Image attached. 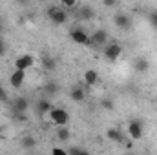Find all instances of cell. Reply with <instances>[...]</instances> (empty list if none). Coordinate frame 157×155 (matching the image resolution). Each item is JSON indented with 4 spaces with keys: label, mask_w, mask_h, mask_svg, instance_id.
<instances>
[{
    "label": "cell",
    "mask_w": 157,
    "mask_h": 155,
    "mask_svg": "<svg viewBox=\"0 0 157 155\" xmlns=\"http://www.w3.org/2000/svg\"><path fill=\"white\" fill-rule=\"evenodd\" d=\"M0 131H2V128H0Z\"/></svg>",
    "instance_id": "obj_30"
},
{
    "label": "cell",
    "mask_w": 157,
    "mask_h": 155,
    "mask_svg": "<svg viewBox=\"0 0 157 155\" xmlns=\"http://www.w3.org/2000/svg\"><path fill=\"white\" fill-rule=\"evenodd\" d=\"M35 66V57L29 55V53H24V55H18L15 59V70H20V71H28L29 68Z\"/></svg>",
    "instance_id": "obj_4"
},
{
    "label": "cell",
    "mask_w": 157,
    "mask_h": 155,
    "mask_svg": "<svg viewBox=\"0 0 157 155\" xmlns=\"http://www.w3.org/2000/svg\"><path fill=\"white\" fill-rule=\"evenodd\" d=\"M148 60L146 59H143V57H139L137 60H135V64H133V68H135V71L137 73H146L148 71Z\"/></svg>",
    "instance_id": "obj_15"
},
{
    "label": "cell",
    "mask_w": 157,
    "mask_h": 155,
    "mask_svg": "<svg viewBox=\"0 0 157 155\" xmlns=\"http://www.w3.org/2000/svg\"><path fill=\"white\" fill-rule=\"evenodd\" d=\"M42 66H44L46 70L53 71V70L57 68V62H55V59H51V57H44V59H42Z\"/></svg>",
    "instance_id": "obj_18"
},
{
    "label": "cell",
    "mask_w": 157,
    "mask_h": 155,
    "mask_svg": "<svg viewBox=\"0 0 157 155\" xmlns=\"http://www.w3.org/2000/svg\"><path fill=\"white\" fill-rule=\"evenodd\" d=\"M60 7L66 11V9H75V7H80V4H78L77 0H62Z\"/></svg>",
    "instance_id": "obj_19"
},
{
    "label": "cell",
    "mask_w": 157,
    "mask_h": 155,
    "mask_svg": "<svg viewBox=\"0 0 157 155\" xmlns=\"http://www.w3.org/2000/svg\"><path fill=\"white\" fill-rule=\"evenodd\" d=\"M150 22H152V26L157 29V11H154V13L150 15Z\"/></svg>",
    "instance_id": "obj_23"
},
{
    "label": "cell",
    "mask_w": 157,
    "mask_h": 155,
    "mask_svg": "<svg viewBox=\"0 0 157 155\" xmlns=\"http://www.w3.org/2000/svg\"><path fill=\"white\" fill-rule=\"evenodd\" d=\"M48 17H49V20H51L53 24H57V26H62V24L68 22V11H64L60 6H51V7L48 9Z\"/></svg>",
    "instance_id": "obj_2"
},
{
    "label": "cell",
    "mask_w": 157,
    "mask_h": 155,
    "mask_svg": "<svg viewBox=\"0 0 157 155\" xmlns=\"http://www.w3.org/2000/svg\"><path fill=\"white\" fill-rule=\"evenodd\" d=\"M102 6H104V7H113V6H115V0H104Z\"/></svg>",
    "instance_id": "obj_24"
},
{
    "label": "cell",
    "mask_w": 157,
    "mask_h": 155,
    "mask_svg": "<svg viewBox=\"0 0 157 155\" xmlns=\"http://www.w3.org/2000/svg\"><path fill=\"white\" fill-rule=\"evenodd\" d=\"M4 49H6V47H4V42H2V39H0V57L4 55Z\"/></svg>",
    "instance_id": "obj_27"
},
{
    "label": "cell",
    "mask_w": 157,
    "mask_h": 155,
    "mask_svg": "<svg viewBox=\"0 0 157 155\" xmlns=\"http://www.w3.org/2000/svg\"><path fill=\"white\" fill-rule=\"evenodd\" d=\"M28 108H29V102H28L26 97H20V99L15 100V110H17V113H24Z\"/></svg>",
    "instance_id": "obj_16"
},
{
    "label": "cell",
    "mask_w": 157,
    "mask_h": 155,
    "mask_svg": "<svg viewBox=\"0 0 157 155\" xmlns=\"http://www.w3.org/2000/svg\"><path fill=\"white\" fill-rule=\"evenodd\" d=\"M99 82V73H97V70H86L84 71V84L86 86H95Z\"/></svg>",
    "instance_id": "obj_12"
},
{
    "label": "cell",
    "mask_w": 157,
    "mask_h": 155,
    "mask_svg": "<svg viewBox=\"0 0 157 155\" xmlns=\"http://www.w3.org/2000/svg\"><path fill=\"white\" fill-rule=\"evenodd\" d=\"M48 119H49L55 126L62 128V126L68 124V120H70V113H68V110H64V108H53V110L48 113Z\"/></svg>",
    "instance_id": "obj_1"
},
{
    "label": "cell",
    "mask_w": 157,
    "mask_h": 155,
    "mask_svg": "<svg viewBox=\"0 0 157 155\" xmlns=\"http://www.w3.org/2000/svg\"><path fill=\"white\" fill-rule=\"evenodd\" d=\"M24 82H26V71L15 70V71L9 75V84H11L13 88H22Z\"/></svg>",
    "instance_id": "obj_9"
},
{
    "label": "cell",
    "mask_w": 157,
    "mask_h": 155,
    "mask_svg": "<svg viewBox=\"0 0 157 155\" xmlns=\"http://www.w3.org/2000/svg\"><path fill=\"white\" fill-rule=\"evenodd\" d=\"M57 139H59L60 142H68V141L71 139V131H70L66 126H62V128L57 130Z\"/></svg>",
    "instance_id": "obj_17"
},
{
    "label": "cell",
    "mask_w": 157,
    "mask_h": 155,
    "mask_svg": "<svg viewBox=\"0 0 157 155\" xmlns=\"http://www.w3.org/2000/svg\"><path fill=\"white\" fill-rule=\"evenodd\" d=\"M126 133H128V137L132 139V141H139L141 137H143V124L139 122V120H130V124H128V128H126Z\"/></svg>",
    "instance_id": "obj_6"
},
{
    "label": "cell",
    "mask_w": 157,
    "mask_h": 155,
    "mask_svg": "<svg viewBox=\"0 0 157 155\" xmlns=\"http://www.w3.org/2000/svg\"><path fill=\"white\" fill-rule=\"evenodd\" d=\"M70 99L73 102H84L86 100V89L82 86H73L70 89Z\"/></svg>",
    "instance_id": "obj_10"
},
{
    "label": "cell",
    "mask_w": 157,
    "mask_h": 155,
    "mask_svg": "<svg viewBox=\"0 0 157 155\" xmlns=\"http://www.w3.org/2000/svg\"><path fill=\"white\" fill-rule=\"evenodd\" d=\"M70 39L73 40L78 46H90V35L84 31V29H78V28H73L70 31Z\"/></svg>",
    "instance_id": "obj_7"
},
{
    "label": "cell",
    "mask_w": 157,
    "mask_h": 155,
    "mask_svg": "<svg viewBox=\"0 0 157 155\" xmlns=\"http://www.w3.org/2000/svg\"><path fill=\"white\" fill-rule=\"evenodd\" d=\"M113 22H115V26L119 29H130V26H132V18L126 13H117L113 17Z\"/></svg>",
    "instance_id": "obj_8"
},
{
    "label": "cell",
    "mask_w": 157,
    "mask_h": 155,
    "mask_svg": "<svg viewBox=\"0 0 157 155\" xmlns=\"http://www.w3.org/2000/svg\"><path fill=\"white\" fill-rule=\"evenodd\" d=\"M68 153H70V155H90L86 150H80V148H73V150H71V152H68Z\"/></svg>",
    "instance_id": "obj_22"
},
{
    "label": "cell",
    "mask_w": 157,
    "mask_h": 155,
    "mask_svg": "<svg viewBox=\"0 0 157 155\" xmlns=\"http://www.w3.org/2000/svg\"><path fill=\"white\" fill-rule=\"evenodd\" d=\"M51 155H70L64 148H60V146H55V148H51Z\"/></svg>",
    "instance_id": "obj_20"
},
{
    "label": "cell",
    "mask_w": 157,
    "mask_h": 155,
    "mask_svg": "<svg viewBox=\"0 0 157 155\" xmlns=\"http://www.w3.org/2000/svg\"><path fill=\"white\" fill-rule=\"evenodd\" d=\"M20 146H22L24 150H33V148L37 146V139H35L33 135H24V137L20 139Z\"/></svg>",
    "instance_id": "obj_14"
},
{
    "label": "cell",
    "mask_w": 157,
    "mask_h": 155,
    "mask_svg": "<svg viewBox=\"0 0 157 155\" xmlns=\"http://www.w3.org/2000/svg\"><path fill=\"white\" fill-rule=\"evenodd\" d=\"M128 155H135V153H128Z\"/></svg>",
    "instance_id": "obj_29"
},
{
    "label": "cell",
    "mask_w": 157,
    "mask_h": 155,
    "mask_svg": "<svg viewBox=\"0 0 157 155\" xmlns=\"http://www.w3.org/2000/svg\"><path fill=\"white\" fill-rule=\"evenodd\" d=\"M78 15H82V17H84V18H90V17H91V15H93V9H91V7H82V9H80V13H78Z\"/></svg>",
    "instance_id": "obj_21"
},
{
    "label": "cell",
    "mask_w": 157,
    "mask_h": 155,
    "mask_svg": "<svg viewBox=\"0 0 157 155\" xmlns=\"http://www.w3.org/2000/svg\"><path fill=\"white\" fill-rule=\"evenodd\" d=\"M121 55H122V46H121L119 42H110V44H106V47H104V57H106L110 62H115Z\"/></svg>",
    "instance_id": "obj_5"
},
{
    "label": "cell",
    "mask_w": 157,
    "mask_h": 155,
    "mask_svg": "<svg viewBox=\"0 0 157 155\" xmlns=\"http://www.w3.org/2000/svg\"><path fill=\"white\" fill-rule=\"evenodd\" d=\"M0 99H2V100H6V99H7V95H6V91H4V88H2V84H0Z\"/></svg>",
    "instance_id": "obj_26"
},
{
    "label": "cell",
    "mask_w": 157,
    "mask_h": 155,
    "mask_svg": "<svg viewBox=\"0 0 157 155\" xmlns=\"http://www.w3.org/2000/svg\"><path fill=\"white\" fill-rule=\"evenodd\" d=\"M104 108H108V110H113V102L112 100H104V104H102Z\"/></svg>",
    "instance_id": "obj_25"
},
{
    "label": "cell",
    "mask_w": 157,
    "mask_h": 155,
    "mask_svg": "<svg viewBox=\"0 0 157 155\" xmlns=\"http://www.w3.org/2000/svg\"><path fill=\"white\" fill-rule=\"evenodd\" d=\"M106 137H108L112 142H119V144L124 142V133H122V130H119V128H108Z\"/></svg>",
    "instance_id": "obj_11"
},
{
    "label": "cell",
    "mask_w": 157,
    "mask_h": 155,
    "mask_svg": "<svg viewBox=\"0 0 157 155\" xmlns=\"http://www.w3.org/2000/svg\"><path fill=\"white\" fill-rule=\"evenodd\" d=\"M51 110H53V104H51L48 99H42V100L37 102V112H39V115H48Z\"/></svg>",
    "instance_id": "obj_13"
},
{
    "label": "cell",
    "mask_w": 157,
    "mask_h": 155,
    "mask_svg": "<svg viewBox=\"0 0 157 155\" xmlns=\"http://www.w3.org/2000/svg\"><path fill=\"white\" fill-rule=\"evenodd\" d=\"M108 40H110V35H108V31H106V29H102V28H99V29H95V31L90 35V46L101 47V46L108 44Z\"/></svg>",
    "instance_id": "obj_3"
},
{
    "label": "cell",
    "mask_w": 157,
    "mask_h": 155,
    "mask_svg": "<svg viewBox=\"0 0 157 155\" xmlns=\"http://www.w3.org/2000/svg\"><path fill=\"white\" fill-rule=\"evenodd\" d=\"M0 31H2V20H0Z\"/></svg>",
    "instance_id": "obj_28"
}]
</instances>
